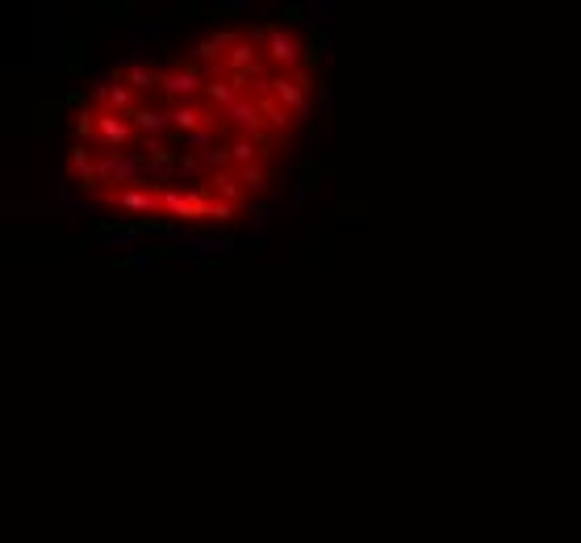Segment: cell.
I'll return each instance as SVG.
<instances>
[{
    "label": "cell",
    "mask_w": 581,
    "mask_h": 543,
    "mask_svg": "<svg viewBox=\"0 0 581 543\" xmlns=\"http://www.w3.org/2000/svg\"><path fill=\"white\" fill-rule=\"evenodd\" d=\"M318 88V42L297 21L205 30L109 67L84 92L67 122L63 180L118 222L230 230L276 193Z\"/></svg>",
    "instance_id": "1"
}]
</instances>
